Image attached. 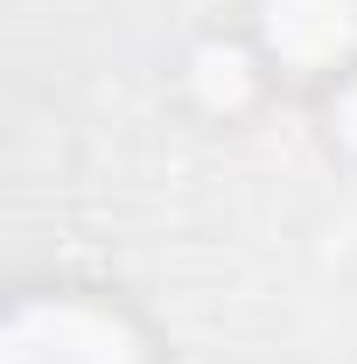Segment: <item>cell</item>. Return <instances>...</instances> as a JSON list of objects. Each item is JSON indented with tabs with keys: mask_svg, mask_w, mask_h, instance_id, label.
<instances>
[{
	"mask_svg": "<svg viewBox=\"0 0 357 364\" xmlns=\"http://www.w3.org/2000/svg\"><path fill=\"white\" fill-rule=\"evenodd\" d=\"M0 364H154V343L91 287H28L7 309Z\"/></svg>",
	"mask_w": 357,
	"mask_h": 364,
	"instance_id": "1",
	"label": "cell"
},
{
	"mask_svg": "<svg viewBox=\"0 0 357 364\" xmlns=\"http://www.w3.org/2000/svg\"><path fill=\"white\" fill-rule=\"evenodd\" d=\"M245 36L280 85L322 91L357 63V0H252Z\"/></svg>",
	"mask_w": 357,
	"mask_h": 364,
	"instance_id": "2",
	"label": "cell"
},
{
	"mask_svg": "<svg viewBox=\"0 0 357 364\" xmlns=\"http://www.w3.org/2000/svg\"><path fill=\"white\" fill-rule=\"evenodd\" d=\"M182 98L203 112V119H245V112H260L267 105V91L280 85L273 77V63L260 56V43L245 36V28H211V36H196V43L182 49V70H176Z\"/></svg>",
	"mask_w": 357,
	"mask_h": 364,
	"instance_id": "3",
	"label": "cell"
},
{
	"mask_svg": "<svg viewBox=\"0 0 357 364\" xmlns=\"http://www.w3.org/2000/svg\"><path fill=\"white\" fill-rule=\"evenodd\" d=\"M315 119H322V140H329L343 161H357V63L336 77V85L315 91Z\"/></svg>",
	"mask_w": 357,
	"mask_h": 364,
	"instance_id": "4",
	"label": "cell"
}]
</instances>
